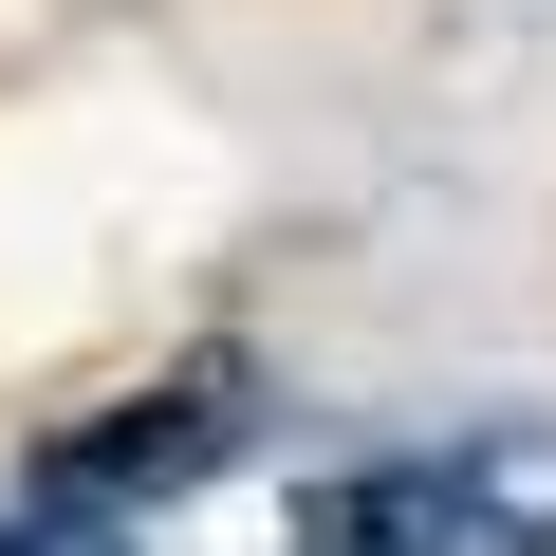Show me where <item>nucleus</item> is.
Wrapping results in <instances>:
<instances>
[{"mask_svg": "<svg viewBox=\"0 0 556 556\" xmlns=\"http://www.w3.org/2000/svg\"><path fill=\"white\" fill-rule=\"evenodd\" d=\"M241 445H260V371H241V353H186V371H149L130 408L56 427V445H38V501H56V519H130V501L223 482Z\"/></svg>", "mask_w": 556, "mask_h": 556, "instance_id": "f257e3e1", "label": "nucleus"}, {"mask_svg": "<svg viewBox=\"0 0 556 556\" xmlns=\"http://www.w3.org/2000/svg\"><path fill=\"white\" fill-rule=\"evenodd\" d=\"M278 556H482V538H464V501H445V445H390V464H334Z\"/></svg>", "mask_w": 556, "mask_h": 556, "instance_id": "f03ea898", "label": "nucleus"}, {"mask_svg": "<svg viewBox=\"0 0 556 556\" xmlns=\"http://www.w3.org/2000/svg\"><path fill=\"white\" fill-rule=\"evenodd\" d=\"M445 501H464L482 556H556V427H538V408L464 427V445H445Z\"/></svg>", "mask_w": 556, "mask_h": 556, "instance_id": "7ed1b4c3", "label": "nucleus"}, {"mask_svg": "<svg viewBox=\"0 0 556 556\" xmlns=\"http://www.w3.org/2000/svg\"><path fill=\"white\" fill-rule=\"evenodd\" d=\"M0 556H38V519H0Z\"/></svg>", "mask_w": 556, "mask_h": 556, "instance_id": "20e7f679", "label": "nucleus"}]
</instances>
